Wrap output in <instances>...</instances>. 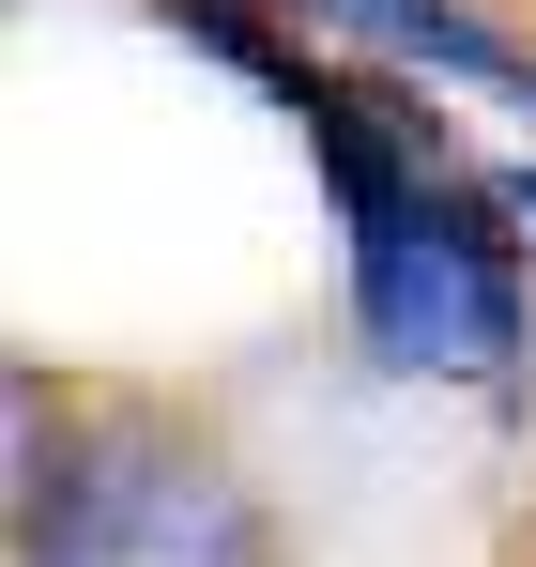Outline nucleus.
Instances as JSON below:
<instances>
[{"label":"nucleus","mask_w":536,"mask_h":567,"mask_svg":"<svg viewBox=\"0 0 536 567\" xmlns=\"http://www.w3.org/2000/svg\"><path fill=\"white\" fill-rule=\"evenodd\" d=\"M353 322H368L383 369L491 383V369H522V261L491 246L475 199L399 185L383 215H353Z\"/></svg>","instance_id":"1"},{"label":"nucleus","mask_w":536,"mask_h":567,"mask_svg":"<svg viewBox=\"0 0 536 567\" xmlns=\"http://www.w3.org/2000/svg\"><path fill=\"white\" fill-rule=\"evenodd\" d=\"M31 567H261V506L169 430H92L31 491Z\"/></svg>","instance_id":"2"},{"label":"nucleus","mask_w":536,"mask_h":567,"mask_svg":"<svg viewBox=\"0 0 536 567\" xmlns=\"http://www.w3.org/2000/svg\"><path fill=\"white\" fill-rule=\"evenodd\" d=\"M307 16H338V31H368V47L430 62V78H475V93H522V107H536V62L506 47V31H475V16H445V0H307Z\"/></svg>","instance_id":"3"},{"label":"nucleus","mask_w":536,"mask_h":567,"mask_svg":"<svg viewBox=\"0 0 536 567\" xmlns=\"http://www.w3.org/2000/svg\"><path fill=\"white\" fill-rule=\"evenodd\" d=\"M506 215H522V230H536V169H506Z\"/></svg>","instance_id":"4"}]
</instances>
